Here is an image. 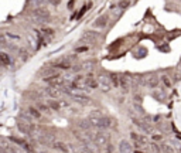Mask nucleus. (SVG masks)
Instances as JSON below:
<instances>
[{
    "instance_id": "nucleus-4",
    "label": "nucleus",
    "mask_w": 181,
    "mask_h": 153,
    "mask_svg": "<svg viewBox=\"0 0 181 153\" xmlns=\"http://www.w3.org/2000/svg\"><path fill=\"white\" fill-rule=\"evenodd\" d=\"M98 82H99V86L102 89V92H109L112 89V82L108 77L105 75H99L98 77Z\"/></svg>"
},
{
    "instance_id": "nucleus-17",
    "label": "nucleus",
    "mask_w": 181,
    "mask_h": 153,
    "mask_svg": "<svg viewBox=\"0 0 181 153\" xmlns=\"http://www.w3.org/2000/svg\"><path fill=\"white\" fill-rule=\"evenodd\" d=\"M109 80H110V82H112L113 86H119V84H120V77H119L117 74H110V75H109Z\"/></svg>"
},
{
    "instance_id": "nucleus-9",
    "label": "nucleus",
    "mask_w": 181,
    "mask_h": 153,
    "mask_svg": "<svg viewBox=\"0 0 181 153\" xmlns=\"http://www.w3.org/2000/svg\"><path fill=\"white\" fill-rule=\"evenodd\" d=\"M130 85H132V80H130L129 77H126V75H120V84H119V88H120L125 94L129 92Z\"/></svg>"
},
{
    "instance_id": "nucleus-32",
    "label": "nucleus",
    "mask_w": 181,
    "mask_h": 153,
    "mask_svg": "<svg viewBox=\"0 0 181 153\" xmlns=\"http://www.w3.org/2000/svg\"><path fill=\"white\" fill-rule=\"evenodd\" d=\"M48 1L52 4V6H58V4L61 3V0H48Z\"/></svg>"
},
{
    "instance_id": "nucleus-18",
    "label": "nucleus",
    "mask_w": 181,
    "mask_h": 153,
    "mask_svg": "<svg viewBox=\"0 0 181 153\" xmlns=\"http://www.w3.org/2000/svg\"><path fill=\"white\" fill-rule=\"evenodd\" d=\"M54 146H55V149H58V150H61L64 153H68V150H69V148L65 146V143H62V142H55Z\"/></svg>"
},
{
    "instance_id": "nucleus-6",
    "label": "nucleus",
    "mask_w": 181,
    "mask_h": 153,
    "mask_svg": "<svg viewBox=\"0 0 181 153\" xmlns=\"http://www.w3.org/2000/svg\"><path fill=\"white\" fill-rule=\"evenodd\" d=\"M64 94V89L61 88H55V86H49L45 89V95H48L49 98H54V99H60Z\"/></svg>"
},
{
    "instance_id": "nucleus-27",
    "label": "nucleus",
    "mask_w": 181,
    "mask_h": 153,
    "mask_svg": "<svg viewBox=\"0 0 181 153\" xmlns=\"http://www.w3.org/2000/svg\"><path fill=\"white\" fill-rule=\"evenodd\" d=\"M150 148H151V150H153L154 153H161L163 152V149H160L159 145H156V143H150Z\"/></svg>"
},
{
    "instance_id": "nucleus-20",
    "label": "nucleus",
    "mask_w": 181,
    "mask_h": 153,
    "mask_svg": "<svg viewBox=\"0 0 181 153\" xmlns=\"http://www.w3.org/2000/svg\"><path fill=\"white\" fill-rule=\"evenodd\" d=\"M18 55H20V58H21L23 61H27V60H28V57H30L28 51L26 50V48H20V50H18Z\"/></svg>"
},
{
    "instance_id": "nucleus-22",
    "label": "nucleus",
    "mask_w": 181,
    "mask_h": 153,
    "mask_svg": "<svg viewBox=\"0 0 181 153\" xmlns=\"http://www.w3.org/2000/svg\"><path fill=\"white\" fill-rule=\"evenodd\" d=\"M48 0H31V4L34 6V9L35 7H45V3H47Z\"/></svg>"
},
{
    "instance_id": "nucleus-15",
    "label": "nucleus",
    "mask_w": 181,
    "mask_h": 153,
    "mask_svg": "<svg viewBox=\"0 0 181 153\" xmlns=\"http://www.w3.org/2000/svg\"><path fill=\"white\" fill-rule=\"evenodd\" d=\"M106 24H108V16H100L94 23V26L95 27H99V29H103V27H106Z\"/></svg>"
},
{
    "instance_id": "nucleus-12",
    "label": "nucleus",
    "mask_w": 181,
    "mask_h": 153,
    "mask_svg": "<svg viewBox=\"0 0 181 153\" xmlns=\"http://www.w3.org/2000/svg\"><path fill=\"white\" fill-rule=\"evenodd\" d=\"M133 149V146L127 142V140H120V143H119V152L120 153H130Z\"/></svg>"
},
{
    "instance_id": "nucleus-37",
    "label": "nucleus",
    "mask_w": 181,
    "mask_h": 153,
    "mask_svg": "<svg viewBox=\"0 0 181 153\" xmlns=\"http://www.w3.org/2000/svg\"><path fill=\"white\" fill-rule=\"evenodd\" d=\"M119 153H120V152H119Z\"/></svg>"
},
{
    "instance_id": "nucleus-3",
    "label": "nucleus",
    "mask_w": 181,
    "mask_h": 153,
    "mask_svg": "<svg viewBox=\"0 0 181 153\" xmlns=\"http://www.w3.org/2000/svg\"><path fill=\"white\" fill-rule=\"evenodd\" d=\"M44 82H47L49 86H55V88H62V86L66 85V81L61 77V75H58V74L44 78Z\"/></svg>"
},
{
    "instance_id": "nucleus-13",
    "label": "nucleus",
    "mask_w": 181,
    "mask_h": 153,
    "mask_svg": "<svg viewBox=\"0 0 181 153\" xmlns=\"http://www.w3.org/2000/svg\"><path fill=\"white\" fill-rule=\"evenodd\" d=\"M0 61H1V64H3L4 67H9V65L12 64V58H10V55H9L7 52H4V51L0 52Z\"/></svg>"
},
{
    "instance_id": "nucleus-28",
    "label": "nucleus",
    "mask_w": 181,
    "mask_h": 153,
    "mask_svg": "<svg viewBox=\"0 0 181 153\" xmlns=\"http://www.w3.org/2000/svg\"><path fill=\"white\" fill-rule=\"evenodd\" d=\"M103 153H115V149H113V145H108V146H105L103 148Z\"/></svg>"
},
{
    "instance_id": "nucleus-10",
    "label": "nucleus",
    "mask_w": 181,
    "mask_h": 153,
    "mask_svg": "<svg viewBox=\"0 0 181 153\" xmlns=\"http://www.w3.org/2000/svg\"><path fill=\"white\" fill-rule=\"evenodd\" d=\"M54 67H55V68H61V69H69V68H71V63H69V60H68V58L62 57V58H58V60L54 63Z\"/></svg>"
},
{
    "instance_id": "nucleus-35",
    "label": "nucleus",
    "mask_w": 181,
    "mask_h": 153,
    "mask_svg": "<svg viewBox=\"0 0 181 153\" xmlns=\"http://www.w3.org/2000/svg\"><path fill=\"white\" fill-rule=\"evenodd\" d=\"M153 139H154V140H160V139H161V135H154Z\"/></svg>"
},
{
    "instance_id": "nucleus-5",
    "label": "nucleus",
    "mask_w": 181,
    "mask_h": 153,
    "mask_svg": "<svg viewBox=\"0 0 181 153\" xmlns=\"http://www.w3.org/2000/svg\"><path fill=\"white\" fill-rule=\"evenodd\" d=\"M130 137H132V140L134 142V146H136L137 149H140L142 145L148 143V140H147L146 136H142V135H139V133H136V132H130Z\"/></svg>"
},
{
    "instance_id": "nucleus-23",
    "label": "nucleus",
    "mask_w": 181,
    "mask_h": 153,
    "mask_svg": "<svg viewBox=\"0 0 181 153\" xmlns=\"http://www.w3.org/2000/svg\"><path fill=\"white\" fill-rule=\"evenodd\" d=\"M48 105L51 106V109H52V111H60V109H61L60 102H58V101H52V99H51V101H48Z\"/></svg>"
},
{
    "instance_id": "nucleus-8",
    "label": "nucleus",
    "mask_w": 181,
    "mask_h": 153,
    "mask_svg": "<svg viewBox=\"0 0 181 153\" xmlns=\"http://www.w3.org/2000/svg\"><path fill=\"white\" fill-rule=\"evenodd\" d=\"M38 142L44 146H51V145H55V137L49 133H43L38 136Z\"/></svg>"
},
{
    "instance_id": "nucleus-24",
    "label": "nucleus",
    "mask_w": 181,
    "mask_h": 153,
    "mask_svg": "<svg viewBox=\"0 0 181 153\" xmlns=\"http://www.w3.org/2000/svg\"><path fill=\"white\" fill-rule=\"evenodd\" d=\"M161 149H163V153H174L173 146H170L168 143H163V145H161Z\"/></svg>"
},
{
    "instance_id": "nucleus-26",
    "label": "nucleus",
    "mask_w": 181,
    "mask_h": 153,
    "mask_svg": "<svg viewBox=\"0 0 181 153\" xmlns=\"http://www.w3.org/2000/svg\"><path fill=\"white\" fill-rule=\"evenodd\" d=\"M161 81H163V84H164L167 88H170V86H171V80H170L167 75H163V77H161Z\"/></svg>"
},
{
    "instance_id": "nucleus-7",
    "label": "nucleus",
    "mask_w": 181,
    "mask_h": 153,
    "mask_svg": "<svg viewBox=\"0 0 181 153\" xmlns=\"http://www.w3.org/2000/svg\"><path fill=\"white\" fill-rule=\"evenodd\" d=\"M98 38H99V34L96 33V31L88 30V31H85V33L82 34L81 41H83V43H95Z\"/></svg>"
},
{
    "instance_id": "nucleus-14",
    "label": "nucleus",
    "mask_w": 181,
    "mask_h": 153,
    "mask_svg": "<svg viewBox=\"0 0 181 153\" xmlns=\"http://www.w3.org/2000/svg\"><path fill=\"white\" fill-rule=\"evenodd\" d=\"M27 112L30 114V116L34 119H41V111L38 109V108H34V106H30L28 109H27Z\"/></svg>"
},
{
    "instance_id": "nucleus-2",
    "label": "nucleus",
    "mask_w": 181,
    "mask_h": 153,
    "mask_svg": "<svg viewBox=\"0 0 181 153\" xmlns=\"http://www.w3.org/2000/svg\"><path fill=\"white\" fill-rule=\"evenodd\" d=\"M109 140H110V135H109L106 131H99V132H96L95 139H94V142L98 145L99 148H102V149L109 145Z\"/></svg>"
},
{
    "instance_id": "nucleus-16",
    "label": "nucleus",
    "mask_w": 181,
    "mask_h": 153,
    "mask_svg": "<svg viewBox=\"0 0 181 153\" xmlns=\"http://www.w3.org/2000/svg\"><path fill=\"white\" fill-rule=\"evenodd\" d=\"M37 108H38L41 112H44V114H47V115H51V111H52V109H51V106H49L48 103H41V102H40V103H37Z\"/></svg>"
},
{
    "instance_id": "nucleus-36",
    "label": "nucleus",
    "mask_w": 181,
    "mask_h": 153,
    "mask_svg": "<svg viewBox=\"0 0 181 153\" xmlns=\"http://www.w3.org/2000/svg\"><path fill=\"white\" fill-rule=\"evenodd\" d=\"M180 152H181V146H180Z\"/></svg>"
},
{
    "instance_id": "nucleus-33",
    "label": "nucleus",
    "mask_w": 181,
    "mask_h": 153,
    "mask_svg": "<svg viewBox=\"0 0 181 153\" xmlns=\"http://www.w3.org/2000/svg\"><path fill=\"white\" fill-rule=\"evenodd\" d=\"M83 51H88V47H81V48H77V52H83Z\"/></svg>"
},
{
    "instance_id": "nucleus-34",
    "label": "nucleus",
    "mask_w": 181,
    "mask_h": 153,
    "mask_svg": "<svg viewBox=\"0 0 181 153\" xmlns=\"http://www.w3.org/2000/svg\"><path fill=\"white\" fill-rule=\"evenodd\" d=\"M74 3H75V0H71V1L68 3V9H69V10H71V9L74 7Z\"/></svg>"
},
{
    "instance_id": "nucleus-31",
    "label": "nucleus",
    "mask_w": 181,
    "mask_h": 153,
    "mask_svg": "<svg viewBox=\"0 0 181 153\" xmlns=\"http://www.w3.org/2000/svg\"><path fill=\"white\" fill-rule=\"evenodd\" d=\"M92 64H94V61H86V63H83L82 65H83V68H92Z\"/></svg>"
},
{
    "instance_id": "nucleus-19",
    "label": "nucleus",
    "mask_w": 181,
    "mask_h": 153,
    "mask_svg": "<svg viewBox=\"0 0 181 153\" xmlns=\"http://www.w3.org/2000/svg\"><path fill=\"white\" fill-rule=\"evenodd\" d=\"M57 72H55V69L52 67H48V68H44L43 69V75H44V78H47V77H51V75H55Z\"/></svg>"
},
{
    "instance_id": "nucleus-21",
    "label": "nucleus",
    "mask_w": 181,
    "mask_h": 153,
    "mask_svg": "<svg viewBox=\"0 0 181 153\" xmlns=\"http://www.w3.org/2000/svg\"><path fill=\"white\" fill-rule=\"evenodd\" d=\"M110 12L113 13V16L115 17H120L122 16V13H123V9H120V7H116L112 4V7H110Z\"/></svg>"
},
{
    "instance_id": "nucleus-30",
    "label": "nucleus",
    "mask_w": 181,
    "mask_h": 153,
    "mask_svg": "<svg viewBox=\"0 0 181 153\" xmlns=\"http://www.w3.org/2000/svg\"><path fill=\"white\" fill-rule=\"evenodd\" d=\"M43 33L45 34V35H52V34H54V30H52V29H44Z\"/></svg>"
},
{
    "instance_id": "nucleus-1",
    "label": "nucleus",
    "mask_w": 181,
    "mask_h": 153,
    "mask_svg": "<svg viewBox=\"0 0 181 153\" xmlns=\"http://www.w3.org/2000/svg\"><path fill=\"white\" fill-rule=\"evenodd\" d=\"M33 14L37 23H47V21H49V16H51L49 10L45 9V7H35V9H33Z\"/></svg>"
},
{
    "instance_id": "nucleus-11",
    "label": "nucleus",
    "mask_w": 181,
    "mask_h": 153,
    "mask_svg": "<svg viewBox=\"0 0 181 153\" xmlns=\"http://www.w3.org/2000/svg\"><path fill=\"white\" fill-rule=\"evenodd\" d=\"M144 84H146V86L150 88V89L157 88V86H159V77H156V75H150V77H147V78L144 80Z\"/></svg>"
},
{
    "instance_id": "nucleus-25",
    "label": "nucleus",
    "mask_w": 181,
    "mask_h": 153,
    "mask_svg": "<svg viewBox=\"0 0 181 153\" xmlns=\"http://www.w3.org/2000/svg\"><path fill=\"white\" fill-rule=\"evenodd\" d=\"M129 4H130V0H119V7L123 9V10H125Z\"/></svg>"
},
{
    "instance_id": "nucleus-29",
    "label": "nucleus",
    "mask_w": 181,
    "mask_h": 153,
    "mask_svg": "<svg viewBox=\"0 0 181 153\" xmlns=\"http://www.w3.org/2000/svg\"><path fill=\"white\" fill-rule=\"evenodd\" d=\"M58 102H60V106H61V108H68V106H69V102L64 101V99H58Z\"/></svg>"
}]
</instances>
